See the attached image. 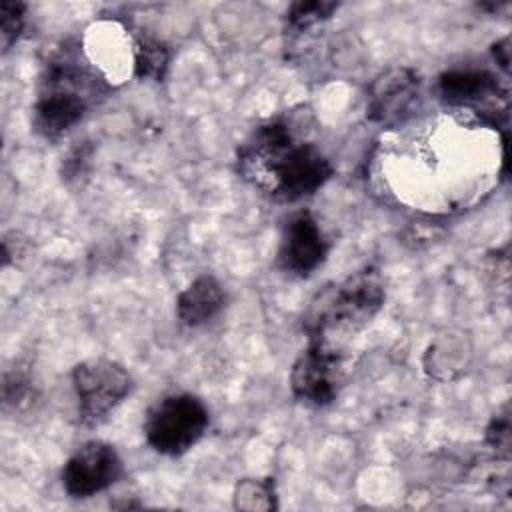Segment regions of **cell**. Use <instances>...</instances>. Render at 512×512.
Returning a JSON list of instances; mask_svg holds the SVG:
<instances>
[{
    "label": "cell",
    "mask_w": 512,
    "mask_h": 512,
    "mask_svg": "<svg viewBox=\"0 0 512 512\" xmlns=\"http://www.w3.org/2000/svg\"><path fill=\"white\" fill-rule=\"evenodd\" d=\"M238 170L256 188L280 202H296L322 188L334 168L310 142H302L284 120H270L238 150Z\"/></svg>",
    "instance_id": "1"
},
{
    "label": "cell",
    "mask_w": 512,
    "mask_h": 512,
    "mask_svg": "<svg viewBox=\"0 0 512 512\" xmlns=\"http://www.w3.org/2000/svg\"><path fill=\"white\" fill-rule=\"evenodd\" d=\"M384 304V284L374 268H364L344 282L318 294L306 316V330L312 342L332 348L336 340L362 330Z\"/></svg>",
    "instance_id": "2"
},
{
    "label": "cell",
    "mask_w": 512,
    "mask_h": 512,
    "mask_svg": "<svg viewBox=\"0 0 512 512\" xmlns=\"http://www.w3.org/2000/svg\"><path fill=\"white\" fill-rule=\"evenodd\" d=\"M100 80L70 60L48 62L34 104V128L46 138H58L74 128L92 100L102 92Z\"/></svg>",
    "instance_id": "3"
},
{
    "label": "cell",
    "mask_w": 512,
    "mask_h": 512,
    "mask_svg": "<svg viewBox=\"0 0 512 512\" xmlns=\"http://www.w3.org/2000/svg\"><path fill=\"white\" fill-rule=\"evenodd\" d=\"M208 422V408L202 400L192 394H170L148 412L144 434L156 452L180 456L204 436Z\"/></svg>",
    "instance_id": "4"
},
{
    "label": "cell",
    "mask_w": 512,
    "mask_h": 512,
    "mask_svg": "<svg viewBox=\"0 0 512 512\" xmlns=\"http://www.w3.org/2000/svg\"><path fill=\"white\" fill-rule=\"evenodd\" d=\"M72 382L78 398L80 420L98 424L116 408L132 388V378L124 366L108 358H92L74 366Z\"/></svg>",
    "instance_id": "5"
},
{
    "label": "cell",
    "mask_w": 512,
    "mask_h": 512,
    "mask_svg": "<svg viewBox=\"0 0 512 512\" xmlns=\"http://www.w3.org/2000/svg\"><path fill=\"white\" fill-rule=\"evenodd\" d=\"M344 366L338 348L310 342L290 372L292 394L306 404L324 406L332 402L342 384Z\"/></svg>",
    "instance_id": "6"
},
{
    "label": "cell",
    "mask_w": 512,
    "mask_h": 512,
    "mask_svg": "<svg viewBox=\"0 0 512 512\" xmlns=\"http://www.w3.org/2000/svg\"><path fill=\"white\" fill-rule=\"evenodd\" d=\"M122 472V460L114 446L102 440H92L82 444L66 460L62 468V484L70 496L88 498L116 484Z\"/></svg>",
    "instance_id": "7"
},
{
    "label": "cell",
    "mask_w": 512,
    "mask_h": 512,
    "mask_svg": "<svg viewBox=\"0 0 512 512\" xmlns=\"http://www.w3.org/2000/svg\"><path fill=\"white\" fill-rule=\"evenodd\" d=\"M440 94L448 104L454 106H472L478 114L490 116L496 120V114H506L508 94L498 84V80L486 70L456 68L440 76L438 82Z\"/></svg>",
    "instance_id": "8"
},
{
    "label": "cell",
    "mask_w": 512,
    "mask_h": 512,
    "mask_svg": "<svg viewBox=\"0 0 512 512\" xmlns=\"http://www.w3.org/2000/svg\"><path fill=\"white\" fill-rule=\"evenodd\" d=\"M328 254V242L322 228L310 212L294 214L284 226L278 260L292 274L306 276L314 272Z\"/></svg>",
    "instance_id": "9"
},
{
    "label": "cell",
    "mask_w": 512,
    "mask_h": 512,
    "mask_svg": "<svg viewBox=\"0 0 512 512\" xmlns=\"http://www.w3.org/2000/svg\"><path fill=\"white\" fill-rule=\"evenodd\" d=\"M420 90V78L410 68H392L380 74L370 86L368 116L380 124L402 120L414 106Z\"/></svg>",
    "instance_id": "10"
},
{
    "label": "cell",
    "mask_w": 512,
    "mask_h": 512,
    "mask_svg": "<svg viewBox=\"0 0 512 512\" xmlns=\"http://www.w3.org/2000/svg\"><path fill=\"white\" fill-rule=\"evenodd\" d=\"M224 304L226 292L222 284L214 276L202 274L178 294L176 314L186 326H200L212 320Z\"/></svg>",
    "instance_id": "11"
},
{
    "label": "cell",
    "mask_w": 512,
    "mask_h": 512,
    "mask_svg": "<svg viewBox=\"0 0 512 512\" xmlns=\"http://www.w3.org/2000/svg\"><path fill=\"white\" fill-rule=\"evenodd\" d=\"M170 52L164 42L154 36H138L134 44V68L140 78L160 82L168 70Z\"/></svg>",
    "instance_id": "12"
},
{
    "label": "cell",
    "mask_w": 512,
    "mask_h": 512,
    "mask_svg": "<svg viewBox=\"0 0 512 512\" xmlns=\"http://www.w3.org/2000/svg\"><path fill=\"white\" fill-rule=\"evenodd\" d=\"M234 506L240 510L276 508L274 482L270 478H244L234 488Z\"/></svg>",
    "instance_id": "13"
},
{
    "label": "cell",
    "mask_w": 512,
    "mask_h": 512,
    "mask_svg": "<svg viewBox=\"0 0 512 512\" xmlns=\"http://www.w3.org/2000/svg\"><path fill=\"white\" fill-rule=\"evenodd\" d=\"M36 398H38V392L26 372L22 370L4 372L2 376L4 408H14L16 412H22V410H28Z\"/></svg>",
    "instance_id": "14"
},
{
    "label": "cell",
    "mask_w": 512,
    "mask_h": 512,
    "mask_svg": "<svg viewBox=\"0 0 512 512\" xmlns=\"http://www.w3.org/2000/svg\"><path fill=\"white\" fill-rule=\"evenodd\" d=\"M338 8L336 2H298L292 4L286 18L290 28L294 30H306L326 18H330V14Z\"/></svg>",
    "instance_id": "15"
},
{
    "label": "cell",
    "mask_w": 512,
    "mask_h": 512,
    "mask_svg": "<svg viewBox=\"0 0 512 512\" xmlns=\"http://www.w3.org/2000/svg\"><path fill=\"white\" fill-rule=\"evenodd\" d=\"M26 4L16 0H2L0 2V32H2V46L8 50L12 42L18 40V36L24 30L26 20Z\"/></svg>",
    "instance_id": "16"
},
{
    "label": "cell",
    "mask_w": 512,
    "mask_h": 512,
    "mask_svg": "<svg viewBox=\"0 0 512 512\" xmlns=\"http://www.w3.org/2000/svg\"><path fill=\"white\" fill-rule=\"evenodd\" d=\"M486 442L500 454H508L510 448V412L508 406L494 414V418L490 420L488 428H486Z\"/></svg>",
    "instance_id": "17"
},
{
    "label": "cell",
    "mask_w": 512,
    "mask_h": 512,
    "mask_svg": "<svg viewBox=\"0 0 512 512\" xmlns=\"http://www.w3.org/2000/svg\"><path fill=\"white\" fill-rule=\"evenodd\" d=\"M90 152H92V148L88 146V142H84L82 146H76V148L68 154V158L64 160V170H62V174H64L66 178H76V176L84 174V166H86L88 160H90Z\"/></svg>",
    "instance_id": "18"
},
{
    "label": "cell",
    "mask_w": 512,
    "mask_h": 512,
    "mask_svg": "<svg viewBox=\"0 0 512 512\" xmlns=\"http://www.w3.org/2000/svg\"><path fill=\"white\" fill-rule=\"evenodd\" d=\"M492 52H494V58H496V62L504 68V70H508V64H510V48H508V36L506 38H502L500 42H496L494 44V48H492Z\"/></svg>",
    "instance_id": "19"
}]
</instances>
